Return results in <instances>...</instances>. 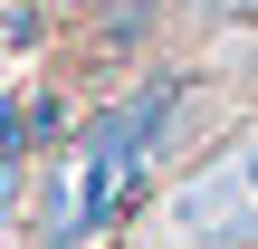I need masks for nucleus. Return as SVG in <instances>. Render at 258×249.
<instances>
[{"mask_svg": "<svg viewBox=\"0 0 258 249\" xmlns=\"http://www.w3.org/2000/svg\"><path fill=\"white\" fill-rule=\"evenodd\" d=\"M172 115H182V77H172V67L144 77L124 106L96 115L86 173H77V221H86V230H115V221H124V202L144 192V173H153V154H163V134H172Z\"/></svg>", "mask_w": 258, "mask_h": 249, "instance_id": "f257e3e1", "label": "nucleus"}, {"mask_svg": "<svg viewBox=\"0 0 258 249\" xmlns=\"http://www.w3.org/2000/svg\"><path fill=\"white\" fill-rule=\"evenodd\" d=\"M230 163H239V192H249V221H258V125L230 134Z\"/></svg>", "mask_w": 258, "mask_h": 249, "instance_id": "f03ea898", "label": "nucleus"}, {"mask_svg": "<svg viewBox=\"0 0 258 249\" xmlns=\"http://www.w3.org/2000/svg\"><path fill=\"white\" fill-rule=\"evenodd\" d=\"M249 77H258V58H249Z\"/></svg>", "mask_w": 258, "mask_h": 249, "instance_id": "7ed1b4c3", "label": "nucleus"}]
</instances>
